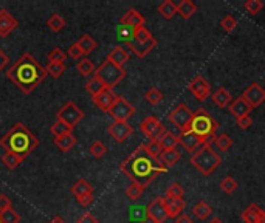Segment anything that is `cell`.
<instances>
[{"label": "cell", "mask_w": 265, "mask_h": 223, "mask_svg": "<svg viewBox=\"0 0 265 223\" xmlns=\"http://www.w3.org/2000/svg\"><path fill=\"white\" fill-rule=\"evenodd\" d=\"M119 169L132 180V183L145 189L155 180V177L168 171L163 166L160 158H154L145 149V144L138 146L123 163H121Z\"/></svg>", "instance_id": "6da1fadb"}, {"label": "cell", "mask_w": 265, "mask_h": 223, "mask_svg": "<svg viewBox=\"0 0 265 223\" xmlns=\"http://www.w3.org/2000/svg\"><path fill=\"white\" fill-rule=\"evenodd\" d=\"M47 76V70L30 53H24L7 70V78L25 95H30Z\"/></svg>", "instance_id": "7a4b0ae2"}, {"label": "cell", "mask_w": 265, "mask_h": 223, "mask_svg": "<svg viewBox=\"0 0 265 223\" xmlns=\"http://www.w3.org/2000/svg\"><path fill=\"white\" fill-rule=\"evenodd\" d=\"M39 144H40L39 138L24 123L14 124L0 138V146L7 152H14L24 158H27Z\"/></svg>", "instance_id": "3957f363"}, {"label": "cell", "mask_w": 265, "mask_h": 223, "mask_svg": "<svg viewBox=\"0 0 265 223\" xmlns=\"http://www.w3.org/2000/svg\"><path fill=\"white\" fill-rule=\"evenodd\" d=\"M217 129H219V123L205 109H198L197 112H194L189 130L203 139V144L214 143Z\"/></svg>", "instance_id": "277c9868"}, {"label": "cell", "mask_w": 265, "mask_h": 223, "mask_svg": "<svg viewBox=\"0 0 265 223\" xmlns=\"http://www.w3.org/2000/svg\"><path fill=\"white\" fill-rule=\"evenodd\" d=\"M191 163L202 175L208 177L222 163V157L211 147V144H203L192 154Z\"/></svg>", "instance_id": "5b68a950"}, {"label": "cell", "mask_w": 265, "mask_h": 223, "mask_svg": "<svg viewBox=\"0 0 265 223\" xmlns=\"http://www.w3.org/2000/svg\"><path fill=\"white\" fill-rule=\"evenodd\" d=\"M95 75L103 81V84L107 87V89H112L113 90V87H116L121 81H123L124 78H126V70L123 68V67H118V65H115V64H112V62H109V60L106 59V62H103L101 64L98 68H96V71H95Z\"/></svg>", "instance_id": "8992f818"}, {"label": "cell", "mask_w": 265, "mask_h": 223, "mask_svg": "<svg viewBox=\"0 0 265 223\" xmlns=\"http://www.w3.org/2000/svg\"><path fill=\"white\" fill-rule=\"evenodd\" d=\"M192 116H194V112L185 104L181 103L178 104L171 113H169V121L171 123L181 132H188L191 129V123H192Z\"/></svg>", "instance_id": "52a82bcc"}, {"label": "cell", "mask_w": 265, "mask_h": 223, "mask_svg": "<svg viewBox=\"0 0 265 223\" xmlns=\"http://www.w3.org/2000/svg\"><path fill=\"white\" fill-rule=\"evenodd\" d=\"M56 116H57V121H60V123H64V124H67L69 127L73 129L76 124H79V121L84 118V112L81 110V107H78L75 103L69 101V103H65L62 107L59 109Z\"/></svg>", "instance_id": "ba28073f"}, {"label": "cell", "mask_w": 265, "mask_h": 223, "mask_svg": "<svg viewBox=\"0 0 265 223\" xmlns=\"http://www.w3.org/2000/svg\"><path fill=\"white\" fill-rule=\"evenodd\" d=\"M140 130L143 132V135L149 138V141H158L163 136V133L166 132L165 126H163L160 123V119L155 116H148L143 119L140 124Z\"/></svg>", "instance_id": "9c48e42d"}, {"label": "cell", "mask_w": 265, "mask_h": 223, "mask_svg": "<svg viewBox=\"0 0 265 223\" xmlns=\"http://www.w3.org/2000/svg\"><path fill=\"white\" fill-rule=\"evenodd\" d=\"M109 113H110V116L115 121H127L129 118L134 116L135 107L129 103V101L124 96H118L116 101H115V104L109 110Z\"/></svg>", "instance_id": "30bf717a"}, {"label": "cell", "mask_w": 265, "mask_h": 223, "mask_svg": "<svg viewBox=\"0 0 265 223\" xmlns=\"http://www.w3.org/2000/svg\"><path fill=\"white\" fill-rule=\"evenodd\" d=\"M189 92L197 98V101H205L211 95V84L202 75H197L189 83Z\"/></svg>", "instance_id": "8fae6325"}, {"label": "cell", "mask_w": 265, "mask_h": 223, "mask_svg": "<svg viewBox=\"0 0 265 223\" xmlns=\"http://www.w3.org/2000/svg\"><path fill=\"white\" fill-rule=\"evenodd\" d=\"M107 132L116 143H124V141L134 133V127L127 123V121H113L109 126Z\"/></svg>", "instance_id": "7c38bea8"}, {"label": "cell", "mask_w": 265, "mask_h": 223, "mask_svg": "<svg viewBox=\"0 0 265 223\" xmlns=\"http://www.w3.org/2000/svg\"><path fill=\"white\" fill-rule=\"evenodd\" d=\"M146 215L151 217L155 223H165L168 220V212H166V205H165V198L158 197L152 200L149 206L146 208Z\"/></svg>", "instance_id": "4fadbf2b"}, {"label": "cell", "mask_w": 265, "mask_h": 223, "mask_svg": "<svg viewBox=\"0 0 265 223\" xmlns=\"http://www.w3.org/2000/svg\"><path fill=\"white\" fill-rule=\"evenodd\" d=\"M242 98L251 106V109L259 107L265 101V89L259 83H253L245 92L242 93Z\"/></svg>", "instance_id": "5bb4252c"}, {"label": "cell", "mask_w": 265, "mask_h": 223, "mask_svg": "<svg viewBox=\"0 0 265 223\" xmlns=\"http://www.w3.org/2000/svg\"><path fill=\"white\" fill-rule=\"evenodd\" d=\"M116 98H118V95H115V92L112 90V89H103L101 90L96 96H93L92 99H93V103H95V106L98 107V109H101L103 112H107L109 113V110L112 109V106L115 104V101H116Z\"/></svg>", "instance_id": "9a60e30c"}, {"label": "cell", "mask_w": 265, "mask_h": 223, "mask_svg": "<svg viewBox=\"0 0 265 223\" xmlns=\"http://www.w3.org/2000/svg\"><path fill=\"white\" fill-rule=\"evenodd\" d=\"M178 144L183 146V149H186L189 154H194L200 146H203V139L198 138L195 133H192L191 130L188 132H181L178 136Z\"/></svg>", "instance_id": "2e32d148"}, {"label": "cell", "mask_w": 265, "mask_h": 223, "mask_svg": "<svg viewBox=\"0 0 265 223\" xmlns=\"http://www.w3.org/2000/svg\"><path fill=\"white\" fill-rule=\"evenodd\" d=\"M119 24H121V25H127V27L137 30V28H140V27H145V17H143L137 10L129 8V10L123 14V17L119 19Z\"/></svg>", "instance_id": "e0dca14e"}, {"label": "cell", "mask_w": 265, "mask_h": 223, "mask_svg": "<svg viewBox=\"0 0 265 223\" xmlns=\"http://www.w3.org/2000/svg\"><path fill=\"white\" fill-rule=\"evenodd\" d=\"M240 217L245 223H265V211L256 203L250 205Z\"/></svg>", "instance_id": "ac0fdd59"}, {"label": "cell", "mask_w": 265, "mask_h": 223, "mask_svg": "<svg viewBox=\"0 0 265 223\" xmlns=\"http://www.w3.org/2000/svg\"><path fill=\"white\" fill-rule=\"evenodd\" d=\"M228 107H230V113H231L236 119L243 118V116H248L250 112L253 110L251 106H250V104H248L247 101L243 99L242 96L233 99V101H231V104H230Z\"/></svg>", "instance_id": "d6986e66"}, {"label": "cell", "mask_w": 265, "mask_h": 223, "mask_svg": "<svg viewBox=\"0 0 265 223\" xmlns=\"http://www.w3.org/2000/svg\"><path fill=\"white\" fill-rule=\"evenodd\" d=\"M127 47L132 50V53H134L137 57L143 59V57H146V56L157 47V40H155V37H152L151 40H148V42H141V44L130 40V42H127Z\"/></svg>", "instance_id": "ffe728a7"}, {"label": "cell", "mask_w": 265, "mask_h": 223, "mask_svg": "<svg viewBox=\"0 0 265 223\" xmlns=\"http://www.w3.org/2000/svg\"><path fill=\"white\" fill-rule=\"evenodd\" d=\"M17 27V19L7 10H0V37H7Z\"/></svg>", "instance_id": "44dd1931"}, {"label": "cell", "mask_w": 265, "mask_h": 223, "mask_svg": "<svg viewBox=\"0 0 265 223\" xmlns=\"http://www.w3.org/2000/svg\"><path fill=\"white\" fill-rule=\"evenodd\" d=\"M165 205L168 218H177L180 214H183V209L186 206V201L183 198H166L165 197Z\"/></svg>", "instance_id": "7402d4cb"}, {"label": "cell", "mask_w": 265, "mask_h": 223, "mask_svg": "<svg viewBox=\"0 0 265 223\" xmlns=\"http://www.w3.org/2000/svg\"><path fill=\"white\" fill-rule=\"evenodd\" d=\"M129 57L130 56L127 53V50H124L123 47H115L109 53L107 60H109V62H112V64H115V65H118V67H123L124 68L126 62H129Z\"/></svg>", "instance_id": "603a6c76"}, {"label": "cell", "mask_w": 265, "mask_h": 223, "mask_svg": "<svg viewBox=\"0 0 265 223\" xmlns=\"http://www.w3.org/2000/svg\"><path fill=\"white\" fill-rule=\"evenodd\" d=\"M211 98H213V103L220 107V109H225L231 104V101H233V96L231 93L225 89V87H219L216 92L211 93Z\"/></svg>", "instance_id": "cb8c5ba5"}, {"label": "cell", "mask_w": 265, "mask_h": 223, "mask_svg": "<svg viewBox=\"0 0 265 223\" xmlns=\"http://www.w3.org/2000/svg\"><path fill=\"white\" fill-rule=\"evenodd\" d=\"M181 158V154L177 151V149H168V151H163L161 155H160V161L163 163L166 169L169 168H174Z\"/></svg>", "instance_id": "d4e9b609"}, {"label": "cell", "mask_w": 265, "mask_h": 223, "mask_svg": "<svg viewBox=\"0 0 265 223\" xmlns=\"http://www.w3.org/2000/svg\"><path fill=\"white\" fill-rule=\"evenodd\" d=\"M72 194L75 195V198H79L83 195H89V194H93V186L89 183L87 180L84 178H79L78 181H75V183L72 185Z\"/></svg>", "instance_id": "484cf974"}, {"label": "cell", "mask_w": 265, "mask_h": 223, "mask_svg": "<svg viewBox=\"0 0 265 223\" xmlns=\"http://www.w3.org/2000/svg\"><path fill=\"white\" fill-rule=\"evenodd\" d=\"M76 144V138L73 133H67L64 136H57L54 138V146L60 151V152H69L70 149H73Z\"/></svg>", "instance_id": "4316f807"}, {"label": "cell", "mask_w": 265, "mask_h": 223, "mask_svg": "<svg viewBox=\"0 0 265 223\" xmlns=\"http://www.w3.org/2000/svg\"><path fill=\"white\" fill-rule=\"evenodd\" d=\"M197 13V5L192 0H181L177 5V14H180L183 19H191Z\"/></svg>", "instance_id": "83f0119b"}, {"label": "cell", "mask_w": 265, "mask_h": 223, "mask_svg": "<svg viewBox=\"0 0 265 223\" xmlns=\"http://www.w3.org/2000/svg\"><path fill=\"white\" fill-rule=\"evenodd\" d=\"M158 13L161 17H165L166 20H171L177 14V4H174L172 0H165L158 5Z\"/></svg>", "instance_id": "f1b7e54d"}, {"label": "cell", "mask_w": 265, "mask_h": 223, "mask_svg": "<svg viewBox=\"0 0 265 223\" xmlns=\"http://www.w3.org/2000/svg\"><path fill=\"white\" fill-rule=\"evenodd\" d=\"M158 143H160V146H161L163 151L175 149L177 144H178V138H177V135H174L172 132H168V130H166L165 133H163V136L158 139Z\"/></svg>", "instance_id": "f546056e"}, {"label": "cell", "mask_w": 265, "mask_h": 223, "mask_svg": "<svg viewBox=\"0 0 265 223\" xmlns=\"http://www.w3.org/2000/svg\"><path fill=\"white\" fill-rule=\"evenodd\" d=\"M192 214H194L198 220H207V218L213 214V209H211V206L207 203V201L200 200L198 203L192 208Z\"/></svg>", "instance_id": "4dcf8cb0"}, {"label": "cell", "mask_w": 265, "mask_h": 223, "mask_svg": "<svg viewBox=\"0 0 265 223\" xmlns=\"http://www.w3.org/2000/svg\"><path fill=\"white\" fill-rule=\"evenodd\" d=\"M76 70L81 76H90L92 73L96 71V67L93 64V60H90L89 57H84V59H81L78 65H76Z\"/></svg>", "instance_id": "1f68e13d"}, {"label": "cell", "mask_w": 265, "mask_h": 223, "mask_svg": "<svg viewBox=\"0 0 265 223\" xmlns=\"http://www.w3.org/2000/svg\"><path fill=\"white\" fill-rule=\"evenodd\" d=\"M103 89H106V86L103 84V81H101L96 75H93V76L87 81V84H86V90L92 95V98L96 96Z\"/></svg>", "instance_id": "d6a6232c"}, {"label": "cell", "mask_w": 265, "mask_h": 223, "mask_svg": "<svg viewBox=\"0 0 265 223\" xmlns=\"http://www.w3.org/2000/svg\"><path fill=\"white\" fill-rule=\"evenodd\" d=\"M81 50H83L84 54H90L95 48H96V40L90 36V34H84L83 37H81L78 42H76Z\"/></svg>", "instance_id": "836d02e7"}, {"label": "cell", "mask_w": 265, "mask_h": 223, "mask_svg": "<svg viewBox=\"0 0 265 223\" xmlns=\"http://www.w3.org/2000/svg\"><path fill=\"white\" fill-rule=\"evenodd\" d=\"M25 158L24 157H20L14 152H5L4 157H2V161H4V165L8 168V169H16L20 163H22Z\"/></svg>", "instance_id": "e575fe53"}, {"label": "cell", "mask_w": 265, "mask_h": 223, "mask_svg": "<svg viewBox=\"0 0 265 223\" xmlns=\"http://www.w3.org/2000/svg\"><path fill=\"white\" fill-rule=\"evenodd\" d=\"M47 25L51 31L54 33H59V31H62L64 27H65V19L60 16V14H53L48 20H47Z\"/></svg>", "instance_id": "d590c367"}, {"label": "cell", "mask_w": 265, "mask_h": 223, "mask_svg": "<svg viewBox=\"0 0 265 223\" xmlns=\"http://www.w3.org/2000/svg\"><path fill=\"white\" fill-rule=\"evenodd\" d=\"M214 146H216L220 152H227V151H230L231 146H233V139H231L227 133H222V135L216 136Z\"/></svg>", "instance_id": "8d00e7d4"}, {"label": "cell", "mask_w": 265, "mask_h": 223, "mask_svg": "<svg viewBox=\"0 0 265 223\" xmlns=\"http://www.w3.org/2000/svg\"><path fill=\"white\" fill-rule=\"evenodd\" d=\"M152 37H154L152 33H151L146 27H140V28L134 30V37H132V40H134V42L141 44V42H148V40H151Z\"/></svg>", "instance_id": "74e56055"}, {"label": "cell", "mask_w": 265, "mask_h": 223, "mask_svg": "<svg viewBox=\"0 0 265 223\" xmlns=\"http://www.w3.org/2000/svg\"><path fill=\"white\" fill-rule=\"evenodd\" d=\"M145 99L151 106H157L163 101V93L157 89V87H151L146 93H145Z\"/></svg>", "instance_id": "f35d334b"}, {"label": "cell", "mask_w": 265, "mask_h": 223, "mask_svg": "<svg viewBox=\"0 0 265 223\" xmlns=\"http://www.w3.org/2000/svg\"><path fill=\"white\" fill-rule=\"evenodd\" d=\"M237 188H239V183H237V181L231 175L225 177V178L220 181V189L225 192V194H233V192H236Z\"/></svg>", "instance_id": "ab89813d"}, {"label": "cell", "mask_w": 265, "mask_h": 223, "mask_svg": "<svg viewBox=\"0 0 265 223\" xmlns=\"http://www.w3.org/2000/svg\"><path fill=\"white\" fill-rule=\"evenodd\" d=\"M90 155H93L95 158H103L107 154V146L103 143V141H93L89 147Z\"/></svg>", "instance_id": "60d3db41"}, {"label": "cell", "mask_w": 265, "mask_h": 223, "mask_svg": "<svg viewBox=\"0 0 265 223\" xmlns=\"http://www.w3.org/2000/svg\"><path fill=\"white\" fill-rule=\"evenodd\" d=\"M48 60H50V64H51V62H56V64H65V60H67V53H64L59 47H56V48H53L51 53L48 54Z\"/></svg>", "instance_id": "b9f144b4"}, {"label": "cell", "mask_w": 265, "mask_h": 223, "mask_svg": "<svg viewBox=\"0 0 265 223\" xmlns=\"http://www.w3.org/2000/svg\"><path fill=\"white\" fill-rule=\"evenodd\" d=\"M51 133L54 135V138H57V136H64V135H67V133H72V127H69L67 124H64V123H60V121H56V123L51 126Z\"/></svg>", "instance_id": "7bdbcfd3"}, {"label": "cell", "mask_w": 265, "mask_h": 223, "mask_svg": "<svg viewBox=\"0 0 265 223\" xmlns=\"http://www.w3.org/2000/svg\"><path fill=\"white\" fill-rule=\"evenodd\" d=\"M0 218H2V223H19L20 221V215L11 208L5 209L4 212H0Z\"/></svg>", "instance_id": "ee69618b"}, {"label": "cell", "mask_w": 265, "mask_h": 223, "mask_svg": "<svg viewBox=\"0 0 265 223\" xmlns=\"http://www.w3.org/2000/svg\"><path fill=\"white\" fill-rule=\"evenodd\" d=\"M47 70V73L50 75V76H53V78H60L64 73H65V70H67V67H65V64H56V62H48V67L45 68Z\"/></svg>", "instance_id": "f6af8a7d"}, {"label": "cell", "mask_w": 265, "mask_h": 223, "mask_svg": "<svg viewBox=\"0 0 265 223\" xmlns=\"http://www.w3.org/2000/svg\"><path fill=\"white\" fill-rule=\"evenodd\" d=\"M183 195H185V189L180 183H172L166 189V198H183Z\"/></svg>", "instance_id": "bcb514c9"}, {"label": "cell", "mask_w": 265, "mask_h": 223, "mask_svg": "<svg viewBox=\"0 0 265 223\" xmlns=\"http://www.w3.org/2000/svg\"><path fill=\"white\" fill-rule=\"evenodd\" d=\"M236 25H237V20H236L234 16H231V14H227L225 17H222V20H220V27H222V30H225L227 33L234 31Z\"/></svg>", "instance_id": "7dc6e473"}, {"label": "cell", "mask_w": 265, "mask_h": 223, "mask_svg": "<svg viewBox=\"0 0 265 223\" xmlns=\"http://www.w3.org/2000/svg\"><path fill=\"white\" fill-rule=\"evenodd\" d=\"M245 10L250 13V14H257V13H260L262 11V8H263V2L262 0H247L245 2Z\"/></svg>", "instance_id": "c3c4849f"}, {"label": "cell", "mask_w": 265, "mask_h": 223, "mask_svg": "<svg viewBox=\"0 0 265 223\" xmlns=\"http://www.w3.org/2000/svg\"><path fill=\"white\" fill-rule=\"evenodd\" d=\"M143 192H145V188H141V186H138V185H135V183H132L127 189H126V195L130 198V200H138V198H141V195H143Z\"/></svg>", "instance_id": "681fc988"}, {"label": "cell", "mask_w": 265, "mask_h": 223, "mask_svg": "<svg viewBox=\"0 0 265 223\" xmlns=\"http://www.w3.org/2000/svg\"><path fill=\"white\" fill-rule=\"evenodd\" d=\"M145 149H146L154 158H160V155H161V152H163V149H161V146H160L158 141H149L148 144H145Z\"/></svg>", "instance_id": "f907efd6"}, {"label": "cell", "mask_w": 265, "mask_h": 223, "mask_svg": "<svg viewBox=\"0 0 265 223\" xmlns=\"http://www.w3.org/2000/svg\"><path fill=\"white\" fill-rule=\"evenodd\" d=\"M118 36L121 40H124V42H130L132 37H134V28L127 27V25H121L119 27V31H118Z\"/></svg>", "instance_id": "816d5d0a"}, {"label": "cell", "mask_w": 265, "mask_h": 223, "mask_svg": "<svg viewBox=\"0 0 265 223\" xmlns=\"http://www.w3.org/2000/svg\"><path fill=\"white\" fill-rule=\"evenodd\" d=\"M67 56L70 57V59H73V60H78V59H81L84 56V53H83V50H81V47L75 42L73 45H70V48L67 50Z\"/></svg>", "instance_id": "f5cc1de1"}, {"label": "cell", "mask_w": 265, "mask_h": 223, "mask_svg": "<svg viewBox=\"0 0 265 223\" xmlns=\"http://www.w3.org/2000/svg\"><path fill=\"white\" fill-rule=\"evenodd\" d=\"M236 124H237V127L242 129V130H248V129L251 127V124H253V119H251V116L248 115V116H243V118L236 119Z\"/></svg>", "instance_id": "db71d44e"}, {"label": "cell", "mask_w": 265, "mask_h": 223, "mask_svg": "<svg viewBox=\"0 0 265 223\" xmlns=\"http://www.w3.org/2000/svg\"><path fill=\"white\" fill-rule=\"evenodd\" d=\"M76 223H98V218L93 214H90V212H84L83 215L76 220Z\"/></svg>", "instance_id": "11a10c76"}, {"label": "cell", "mask_w": 265, "mask_h": 223, "mask_svg": "<svg viewBox=\"0 0 265 223\" xmlns=\"http://www.w3.org/2000/svg\"><path fill=\"white\" fill-rule=\"evenodd\" d=\"M76 201H78V203H79L81 206H83V208H87V206H90V205L93 203V194L79 197V198H76Z\"/></svg>", "instance_id": "9f6ffc18"}, {"label": "cell", "mask_w": 265, "mask_h": 223, "mask_svg": "<svg viewBox=\"0 0 265 223\" xmlns=\"http://www.w3.org/2000/svg\"><path fill=\"white\" fill-rule=\"evenodd\" d=\"M11 208V200L7 194H0V212Z\"/></svg>", "instance_id": "6f0895ef"}, {"label": "cell", "mask_w": 265, "mask_h": 223, "mask_svg": "<svg viewBox=\"0 0 265 223\" xmlns=\"http://www.w3.org/2000/svg\"><path fill=\"white\" fill-rule=\"evenodd\" d=\"M10 64V57H8V54L0 48V71L2 70H5V67Z\"/></svg>", "instance_id": "680465c9"}, {"label": "cell", "mask_w": 265, "mask_h": 223, "mask_svg": "<svg viewBox=\"0 0 265 223\" xmlns=\"http://www.w3.org/2000/svg\"><path fill=\"white\" fill-rule=\"evenodd\" d=\"M175 223H192V218L186 214H180L177 218H175Z\"/></svg>", "instance_id": "91938a15"}, {"label": "cell", "mask_w": 265, "mask_h": 223, "mask_svg": "<svg viewBox=\"0 0 265 223\" xmlns=\"http://www.w3.org/2000/svg\"><path fill=\"white\" fill-rule=\"evenodd\" d=\"M50 223H67V221H65V220H64L62 217H54V218H53V220H51Z\"/></svg>", "instance_id": "94428289"}, {"label": "cell", "mask_w": 265, "mask_h": 223, "mask_svg": "<svg viewBox=\"0 0 265 223\" xmlns=\"http://www.w3.org/2000/svg\"><path fill=\"white\" fill-rule=\"evenodd\" d=\"M140 223H155V221H154V220H152L151 217H148V215H146V217H145V218H143V220H141Z\"/></svg>", "instance_id": "6125c7cd"}, {"label": "cell", "mask_w": 265, "mask_h": 223, "mask_svg": "<svg viewBox=\"0 0 265 223\" xmlns=\"http://www.w3.org/2000/svg\"><path fill=\"white\" fill-rule=\"evenodd\" d=\"M210 223H223V221H222L220 218H217V217H216V218H213V220H211Z\"/></svg>", "instance_id": "be15d7a7"}, {"label": "cell", "mask_w": 265, "mask_h": 223, "mask_svg": "<svg viewBox=\"0 0 265 223\" xmlns=\"http://www.w3.org/2000/svg\"><path fill=\"white\" fill-rule=\"evenodd\" d=\"M0 223H2V218H0Z\"/></svg>", "instance_id": "e7e4bbea"}]
</instances>
